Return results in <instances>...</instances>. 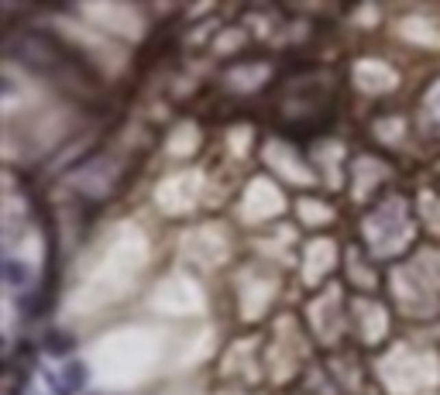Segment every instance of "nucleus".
<instances>
[{
	"label": "nucleus",
	"instance_id": "1",
	"mask_svg": "<svg viewBox=\"0 0 440 395\" xmlns=\"http://www.w3.org/2000/svg\"><path fill=\"white\" fill-rule=\"evenodd\" d=\"M8 55L25 66L28 73H38L45 79H56L62 86H73V90H97L100 86V76L97 69L73 49L66 45L62 38L49 35V31H38V28H25L18 35H8L4 42Z\"/></svg>",
	"mask_w": 440,
	"mask_h": 395
},
{
	"label": "nucleus",
	"instance_id": "2",
	"mask_svg": "<svg viewBox=\"0 0 440 395\" xmlns=\"http://www.w3.org/2000/svg\"><path fill=\"white\" fill-rule=\"evenodd\" d=\"M4 272H8V282H11V285H21V282L28 279V268H25V265H18L14 258H8V262H4Z\"/></svg>",
	"mask_w": 440,
	"mask_h": 395
},
{
	"label": "nucleus",
	"instance_id": "3",
	"mask_svg": "<svg viewBox=\"0 0 440 395\" xmlns=\"http://www.w3.org/2000/svg\"><path fill=\"white\" fill-rule=\"evenodd\" d=\"M73 381V388H83L86 385V368L80 364V361H69V368H66V385Z\"/></svg>",
	"mask_w": 440,
	"mask_h": 395
},
{
	"label": "nucleus",
	"instance_id": "4",
	"mask_svg": "<svg viewBox=\"0 0 440 395\" xmlns=\"http://www.w3.org/2000/svg\"><path fill=\"white\" fill-rule=\"evenodd\" d=\"M45 347L56 351V354H69V351H73V340L62 337V333H49V337H45Z\"/></svg>",
	"mask_w": 440,
	"mask_h": 395
}]
</instances>
